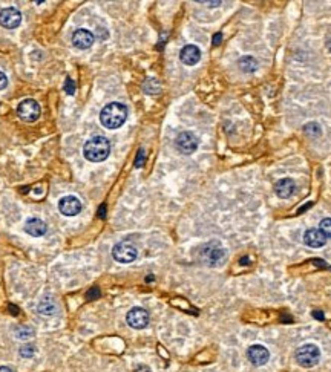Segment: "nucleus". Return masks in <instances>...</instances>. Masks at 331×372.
<instances>
[{"label": "nucleus", "instance_id": "obj_1", "mask_svg": "<svg viewBox=\"0 0 331 372\" xmlns=\"http://www.w3.org/2000/svg\"><path fill=\"white\" fill-rule=\"evenodd\" d=\"M128 118V108L123 105V103L114 101L109 103L100 112V121L106 129H118L121 127L124 121Z\"/></svg>", "mask_w": 331, "mask_h": 372}, {"label": "nucleus", "instance_id": "obj_2", "mask_svg": "<svg viewBox=\"0 0 331 372\" xmlns=\"http://www.w3.org/2000/svg\"><path fill=\"white\" fill-rule=\"evenodd\" d=\"M111 153V142L105 136H94L86 141L85 147H83V155L91 162H101L105 161Z\"/></svg>", "mask_w": 331, "mask_h": 372}, {"label": "nucleus", "instance_id": "obj_3", "mask_svg": "<svg viewBox=\"0 0 331 372\" xmlns=\"http://www.w3.org/2000/svg\"><path fill=\"white\" fill-rule=\"evenodd\" d=\"M227 257V253L224 250V247L216 242H207L199 248V259L202 263L209 265V266H218L219 263L224 262V259Z\"/></svg>", "mask_w": 331, "mask_h": 372}, {"label": "nucleus", "instance_id": "obj_4", "mask_svg": "<svg viewBox=\"0 0 331 372\" xmlns=\"http://www.w3.org/2000/svg\"><path fill=\"white\" fill-rule=\"evenodd\" d=\"M321 360V349L315 343H305L296 351V362L302 368H313Z\"/></svg>", "mask_w": 331, "mask_h": 372}, {"label": "nucleus", "instance_id": "obj_5", "mask_svg": "<svg viewBox=\"0 0 331 372\" xmlns=\"http://www.w3.org/2000/svg\"><path fill=\"white\" fill-rule=\"evenodd\" d=\"M137 256H138L137 247L129 241L118 242L112 248V257L120 263H131L137 259Z\"/></svg>", "mask_w": 331, "mask_h": 372}, {"label": "nucleus", "instance_id": "obj_6", "mask_svg": "<svg viewBox=\"0 0 331 372\" xmlns=\"http://www.w3.org/2000/svg\"><path fill=\"white\" fill-rule=\"evenodd\" d=\"M17 115L20 117V120H23L26 123L37 121L38 117H40V106H38V103L35 100H32V98L23 100L17 106Z\"/></svg>", "mask_w": 331, "mask_h": 372}, {"label": "nucleus", "instance_id": "obj_7", "mask_svg": "<svg viewBox=\"0 0 331 372\" xmlns=\"http://www.w3.org/2000/svg\"><path fill=\"white\" fill-rule=\"evenodd\" d=\"M198 138L192 132H181L175 139V147L182 155H192L198 149Z\"/></svg>", "mask_w": 331, "mask_h": 372}, {"label": "nucleus", "instance_id": "obj_8", "mask_svg": "<svg viewBox=\"0 0 331 372\" xmlns=\"http://www.w3.org/2000/svg\"><path fill=\"white\" fill-rule=\"evenodd\" d=\"M128 325L134 329H144L149 325V313L141 306H134L126 316Z\"/></svg>", "mask_w": 331, "mask_h": 372}, {"label": "nucleus", "instance_id": "obj_9", "mask_svg": "<svg viewBox=\"0 0 331 372\" xmlns=\"http://www.w3.org/2000/svg\"><path fill=\"white\" fill-rule=\"evenodd\" d=\"M20 23H22V12L17 8H3L0 11V25L6 29H15Z\"/></svg>", "mask_w": 331, "mask_h": 372}, {"label": "nucleus", "instance_id": "obj_10", "mask_svg": "<svg viewBox=\"0 0 331 372\" xmlns=\"http://www.w3.org/2000/svg\"><path fill=\"white\" fill-rule=\"evenodd\" d=\"M58 210L63 216H77L81 212V202L75 196H65L58 201Z\"/></svg>", "mask_w": 331, "mask_h": 372}, {"label": "nucleus", "instance_id": "obj_11", "mask_svg": "<svg viewBox=\"0 0 331 372\" xmlns=\"http://www.w3.org/2000/svg\"><path fill=\"white\" fill-rule=\"evenodd\" d=\"M247 357L250 360L252 365L255 366H264L268 359H270V353L267 351L265 346L262 345H252L250 348L247 349Z\"/></svg>", "mask_w": 331, "mask_h": 372}, {"label": "nucleus", "instance_id": "obj_12", "mask_svg": "<svg viewBox=\"0 0 331 372\" xmlns=\"http://www.w3.org/2000/svg\"><path fill=\"white\" fill-rule=\"evenodd\" d=\"M72 45L77 49H88L94 45V34L88 29H77L72 34Z\"/></svg>", "mask_w": 331, "mask_h": 372}, {"label": "nucleus", "instance_id": "obj_13", "mask_svg": "<svg viewBox=\"0 0 331 372\" xmlns=\"http://www.w3.org/2000/svg\"><path fill=\"white\" fill-rule=\"evenodd\" d=\"M179 60L185 66H193L201 60V51L195 45H185L179 52Z\"/></svg>", "mask_w": 331, "mask_h": 372}, {"label": "nucleus", "instance_id": "obj_14", "mask_svg": "<svg viewBox=\"0 0 331 372\" xmlns=\"http://www.w3.org/2000/svg\"><path fill=\"white\" fill-rule=\"evenodd\" d=\"M304 244L312 248H321L327 244V238L319 229H308L304 233Z\"/></svg>", "mask_w": 331, "mask_h": 372}, {"label": "nucleus", "instance_id": "obj_15", "mask_svg": "<svg viewBox=\"0 0 331 372\" xmlns=\"http://www.w3.org/2000/svg\"><path fill=\"white\" fill-rule=\"evenodd\" d=\"M296 190V184L293 179L290 178H284V179H279L276 184H275V193L281 198V199H287L290 198Z\"/></svg>", "mask_w": 331, "mask_h": 372}, {"label": "nucleus", "instance_id": "obj_16", "mask_svg": "<svg viewBox=\"0 0 331 372\" xmlns=\"http://www.w3.org/2000/svg\"><path fill=\"white\" fill-rule=\"evenodd\" d=\"M25 232L32 238H40L46 233V224L38 218H31L25 222Z\"/></svg>", "mask_w": 331, "mask_h": 372}, {"label": "nucleus", "instance_id": "obj_17", "mask_svg": "<svg viewBox=\"0 0 331 372\" xmlns=\"http://www.w3.org/2000/svg\"><path fill=\"white\" fill-rule=\"evenodd\" d=\"M58 311V305L52 297H45L38 303V313L41 316H54Z\"/></svg>", "mask_w": 331, "mask_h": 372}, {"label": "nucleus", "instance_id": "obj_18", "mask_svg": "<svg viewBox=\"0 0 331 372\" xmlns=\"http://www.w3.org/2000/svg\"><path fill=\"white\" fill-rule=\"evenodd\" d=\"M258 61L253 58V57H250V55H247V57H242L241 60H239V69L242 71V72H247V74H250V72H255L256 69H258Z\"/></svg>", "mask_w": 331, "mask_h": 372}, {"label": "nucleus", "instance_id": "obj_19", "mask_svg": "<svg viewBox=\"0 0 331 372\" xmlns=\"http://www.w3.org/2000/svg\"><path fill=\"white\" fill-rule=\"evenodd\" d=\"M14 334L18 340H28L34 336V329L29 326H17L14 329Z\"/></svg>", "mask_w": 331, "mask_h": 372}, {"label": "nucleus", "instance_id": "obj_20", "mask_svg": "<svg viewBox=\"0 0 331 372\" xmlns=\"http://www.w3.org/2000/svg\"><path fill=\"white\" fill-rule=\"evenodd\" d=\"M304 132H305L308 136H313V138L322 135V129H321V126H319L318 123H308V124H305Z\"/></svg>", "mask_w": 331, "mask_h": 372}, {"label": "nucleus", "instance_id": "obj_21", "mask_svg": "<svg viewBox=\"0 0 331 372\" xmlns=\"http://www.w3.org/2000/svg\"><path fill=\"white\" fill-rule=\"evenodd\" d=\"M319 230L325 235L327 239H331V218H325L319 224Z\"/></svg>", "mask_w": 331, "mask_h": 372}, {"label": "nucleus", "instance_id": "obj_22", "mask_svg": "<svg viewBox=\"0 0 331 372\" xmlns=\"http://www.w3.org/2000/svg\"><path fill=\"white\" fill-rule=\"evenodd\" d=\"M18 354L22 356L23 359H31V357L35 356V346H32V345H25V346H22V348L18 349Z\"/></svg>", "mask_w": 331, "mask_h": 372}, {"label": "nucleus", "instance_id": "obj_23", "mask_svg": "<svg viewBox=\"0 0 331 372\" xmlns=\"http://www.w3.org/2000/svg\"><path fill=\"white\" fill-rule=\"evenodd\" d=\"M75 89H77L75 81H74L71 77H68L66 81H65V91H66V94H68V95H74V94H75Z\"/></svg>", "mask_w": 331, "mask_h": 372}, {"label": "nucleus", "instance_id": "obj_24", "mask_svg": "<svg viewBox=\"0 0 331 372\" xmlns=\"http://www.w3.org/2000/svg\"><path fill=\"white\" fill-rule=\"evenodd\" d=\"M97 297H100V289L97 288V286H92L89 291H88V294H86V299H89V300H94V299H97Z\"/></svg>", "mask_w": 331, "mask_h": 372}, {"label": "nucleus", "instance_id": "obj_25", "mask_svg": "<svg viewBox=\"0 0 331 372\" xmlns=\"http://www.w3.org/2000/svg\"><path fill=\"white\" fill-rule=\"evenodd\" d=\"M143 164H144V150L143 149H140L138 150V155H137V159H135V167H143Z\"/></svg>", "mask_w": 331, "mask_h": 372}, {"label": "nucleus", "instance_id": "obj_26", "mask_svg": "<svg viewBox=\"0 0 331 372\" xmlns=\"http://www.w3.org/2000/svg\"><path fill=\"white\" fill-rule=\"evenodd\" d=\"M8 86V77L0 71V91H3Z\"/></svg>", "mask_w": 331, "mask_h": 372}, {"label": "nucleus", "instance_id": "obj_27", "mask_svg": "<svg viewBox=\"0 0 331 372\" xmlns=\"http://www.w3.org/2000/svg\"><path fill=\"white\" fill-rule=\"evenodd\" d=\"M221 41H222V34H221V32L215 34V35H213V45L218 46V45L221 43Z\"/></svg>", "mask_w": 331, "mask_h": 372}, {"label": "nucleus", "instance_id": "obj_28", "mask_svg": "<svg viewBox=\"0 0 331 372\" xmlns=\"http://www.w3.org/2000/svg\"><path fill=\"white\" fill-rule=\"evenodd\" d=\"M98 216L101 218V219H105L106 218V205L103 204L101 207H100V210H98Z\"/></svg>", "mask_w": 331, "mask_h": 372}, {"label": "nucleus", "instance_id": "obj_29", "mask_svg": "<svg viewBox=\"0 0 331 372\" xmlns=\"http://www.w3.org/2000/svg\"><path fill=\"white\" fill-rule=\"evenodd\" d=\"M313 263L318 265V266H322V268H330V266L325 263V260H322V259H313Z\"/></svg>", "mask_w": 331, "mask_h": 372}, {"label": "nucleus", "instance_id": "obj_30", "mask_svg": "<svg viewBox=\"0 0 331 372\" xmlns=\"http://www.w3.org/2000/svg\"><path fill=\"white\" fill-rule=\"evenodd\" d=\"M313 317L318 319V320H324V319H325V316H324L322 311H313Z\"/></svg>", "mask_w": 331, "mask_h": 372}, {"label": "nucleus", "instance_id": "obj_31", "mask_svg": "<svg viewBox=\"0 0 331 372\" xmlns=\"http://www.w3.org/2000/svg\"><path fill=\"white\" fill-rule=\"evenodd\" d=\"M135 372H151V369H149L148 366H143V365H141V366H138V368L135 369Z\"/></svg>", "mask_w": 331, "mask_h": 372}, {"label": "nucleus", "instance_id": "obj_32", "mask_svg": "<svg viewBox=\"0 0 331 372\" xmlns=\"http://www.w3.org/2000/svg\"><path fill=\"white\" fill-rule=\"evenodd\" d=\"M199 3H204L207 6H219L221 5V2H199Z\"/></svg>", "mask_w": 331, "mask_h": 372}, {"label": "nucleus", "instance_id": "obj_33", "mask_svg": "<svg viewBox=\"0 0 331 372\" xmlns=\"http://www.w3.org/2000/svg\"><path fill=\"white\" fill-rule=\"evenodd\" d=\"M0 372H12V369L8 366H0Z\"/></svg>", "mask_w": 331, "mask_h": 372}, {"label": "nucleus", "instance_id": "obj_34", "mask_svg": "<svg viewBox=\"0 0 331 372\" xmlns=\"http://www.w3.org/2000/svg\"><path fill=\"white\" fill-rule=\"evenodd\" d=\"M9 308H11V309H12V311H11V313H12V314H14V316H17V314H18V313H17V308H15V306H14V305H9Z\"/></svg>", "mask_w": 331, "mask_h": 372}, {"label": "nucleus", "instance_id": "obj_35", "mask_svg": "<svg viewBox=\"0 0 331 372\" xmlns=\"http://www.w3.org/2000/svg\"><path fill=\"white\" fill-rule=\"evenodd\" d=\"M248 263V257H242L241 259V265H247Z\"/></svg>", "mask_w": 331, "mask_h": 372}, {"label": "nucleus", "instance_id": "obj_36", "mask_svg": "<svg viewBox=\"0 0 331 372\" xmlns=\"http://www.w3.org/2000/svg\"><path fill=\"white\" fill-rule=\"evenodd\" d=\"M327 46H328V49L331 51V38H330V41H328V43H327Z\"/></svg>", "mask_w": 331, "mask_h": 372}]
</instances>
